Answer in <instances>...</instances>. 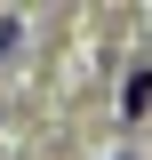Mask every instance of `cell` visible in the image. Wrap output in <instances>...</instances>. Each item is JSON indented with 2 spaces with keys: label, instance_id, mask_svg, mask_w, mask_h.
Wrapping results in <instances>:
<instances>
[{
  "label": "cell",
  "instance_id": "cell-1",
  "mask_svg": "<svg viewBox=\"0 0 152 160\" xmlns=\"http://www.w3.org/2000/svg\"><path fill=\"white\" fill-rule=\"evenodd\" d=\"M144 112H152V64H136L120 88V120H144Z\"/></svg>",
  "mask_w": 152,
  "mask_h": 160
},
{
  "label": "cell",
  "instance_id": "cell-2",
  "mask_svg": "<svg viewBox=\"0 0 152 160\" xmlns=\"http://www.w3.org/2000/svg\"><path fill=\"white\" fill-rule=\"evenodd\" d=\"M16 40H24V24H16V16H0V56H16Z\"/></svg>",
  "mask_w": 152,
  "mask_h": 160
},
{
  "label": "cell",
  "instance_id": "cell-3",
  "mask_svg": "<svg viewBox=\"0 0 152 160\" xmlns=\"http://www.w3.org/2000/svg\"><path fill=\"white\" fill-rule=\"evenodd\" d=\"M120 160H128V152H120Z\"/></svg>",
  "mask_w": 152,
  "mask_h": 160
}]
</instances>
